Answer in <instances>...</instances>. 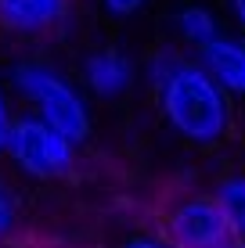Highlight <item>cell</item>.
<instances>
[{"mask_svg": "<svg viewBox=\"0 0 245 248\" xmlns=\"http://www.w3.org/2000/svg\"><path fill=\"white\" fill-rule=\"evenodd\" d=\"M4 83L11 87L22 112L44 119L58 133H65L72 144H87L94 133V105L83 83L69 76L58 62L40 54H22L7 65Z\"/></svg>", "mask_w": 245, "mask_h": 248, "instance_id": "6da1fadb", "label": "cell"}, {"mask_svg": "<svg viewBox=\"0 0 245 248\" xmlns=\"http://www.w3.org/2000/svg\"><path fill=\"white\" fill-rule=\"evenodd\" d=\"M155 93L159 115L180 140L195 148H213L231 133L234 123V97L213 83V76L195 58H188Z\"/></svg>", "mask_w": 245, "mask_h": 248, "instance_id": "7a4b0ae2", "label": "cell"}, {"mask_svg": "<svg viewBox=\"0 0 245 248\" xmlns=\"http://www.w3.org/2000/svg\"><path fill=\"white\" fill-rule=\"evenodd\" d=\"M4 166L29 184H58L76 173L80 144H72L69 137L58 133L54 126H47L44 119L18 112L7 151H4Z\"/></svg>", "mask_w": 245, "mask_h": 248, "instance_id": "3957f363", "label": "cell"}, {"mask_svg": "<svg viewBox=\"0 0 245 248\" xmlns=\"http://www.w3.org/2000/svg\"><path fill=\"white\" fill-rule=\"evenodd\" d=\"M173 248H234L227 212L216 194H180L166 205L159 223Z\"/></svg>", "mask_w": 245, "mask_h": 248, "instance_id": "277c9868", "label": "cell"}, {"mask_svg": "<svg viewBox=\"0 0 245 248\" xmlns=\"http://www.w3.org/2000/svg\"><path fill=\"white\" fill-rule=\"evenodd\" d=\"M72 0H0V32L11 40H47L69 25Z\"/></svg>", "mask_w": 245, "mask_h": 248, "instance_id": "5b68a950", "label": "cell"}, {"mask_svg": "<svg viewBox=\"0 0 245 248\" xmlns=\"http://www.w3.org/2000/svg\"><path fill=\"white\" fill-rule=\"evenodd\" d=\"M137 62L126 54L123 47H94L83 54L80 62V83L90 97L98 101H119L133 90L137 83Z\"/></svg>", "mask_w": 245, "mask_h": 248, "instance_id": "8992f818", "label": "cell"}, {"mask_svg": "<svg viewBox=\"0 0 245 248\" xmlns=\"http://www.w3.org/2000/svg\"><path fill=\"white\" fill-rule=\"evenodd\" d=\"M195 62L213 76L227 97H245V40L238 32H224L209 47H202Z\"/></svg>", "mask_w": 245, "mask_h": 248, "instance_id": "52a82bcc", "label": "cell"}, {"mask_svg": "<svg viewBox=\"0 0 245 248\" xmlns=\"http://www.w3.org/2000/svg\"><path fill=\"white\" fill-rule=\"evenodd\" d=\"M25 194L15 173L0 169V248H22V237H25Z\"/></svg>", "mask_w": 245, "mask_h": 248, "instance_id": "ba28073f", "label": "cell"}, {"mask_svg": "<svg viewBox=\"0 0 245 248\" xmlns=\"http://www.w3.org/2000/svg\"><path fill=\"white\" fill-rule=\"evenodd\" d=\"M224 22H220V15L213 11V7H206V4H184L180 11H177V36L184 40L191 50H198L202 47H209L216 36H224Z\"/></svg>", "mask_w": 245, "mask_h": 248, "instance_id": "9c48e42d", "label": "cell"}, {"mask_svg": "<svg viewBox=\"0 0 245 248\" xmlns=\"http://www.w3.org/2000/svg\"><path fill=\"white\" fill-rule=\"evenodd\" d=\"M216 198H220L227 223H231L234 234V248H245V173H227L220 184H216Z\"/></svg>", "mask_w": 245, "mask_h": 248, "instance_id": "30bf717a", "label": "cell"}, {"mask_svg": "<svg viewBox=\"0 0 245 248\" xmlns=\"http://www.w3.org/2000/svg\"><path fill=\"white\" fill-rule=\"evenodd\" d=\"M184 62H188V54H180V50L170 47V44L159 47V50H151V54L145 58V65H141V72H145V83H148L151 90H159V87H163V83L170 79V76H173Z\"/></svg>", "mask_w": 245, "mask_h": 248, "instance_id": "8fae6325", "label": "cell"}, {"mask_svg": "<svg viewBox=\"0 0 245 248\" xmlns=\"http://www.w3.org/2000/svg\"><path fill=\"white\" fill-rule=\"evenodd\" d=\"M18 101H15L11 87L0 79V162H4V151H7V140H11V130H15V119H18Z\"/></svg>", "mask_w": 245, "mask_h": 248, "instance_id": "7c38bea8", "label": "cell"}, {"mask_svg": "<svg viewBox=\"0 0 245 248\" xmlns=\"http://www.w3.org/2000/svg\"><path fill=\"white\" fill-rule=\"evenodd\" d=\"M115 248H173L170 237L163 234V230H133V234H126Z\"/></svg>", "mask_w": 245, "mask_h": 248, "instance_id": "4fadbf2b", "label": "cell"}, {"mask_svg": "<svg viewBox=\"0 0 245 248\" xmlns=\"http://www.w3.org/2000/svg\"><path fill=\"white\" fill-rule=\"evenodd\" d=\"M151 0H98V7L108 15V18H133V15H141Z\"/></svg>", "mask_w": 245, "mask_h": 248, "instance_id": "5bb4252c", "label": "cell"}, {"mask_svg": "<svg viewBox=\"0 0 245 248\" xmlns=\"http://www.w3.org/2000/svg\"><path fill=\"white\" fill-rule=\"evenodd\" d=\"M227 15H231L234 29H238V36L245 40V0H227Z\"/></svg>", "mask_w": 245, "mask_h": 248, "instance_id": "9a60e30c", "label": "cell"}]
</instances>
